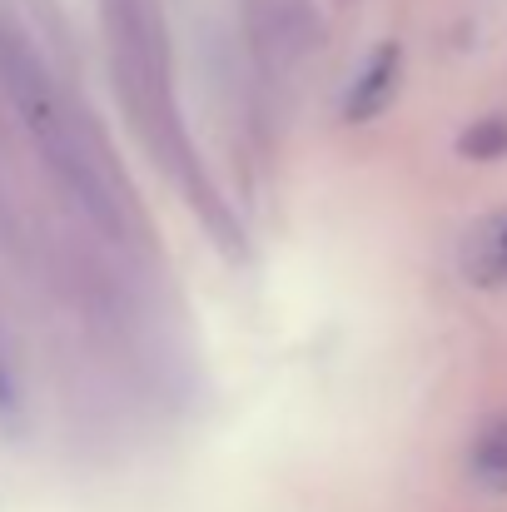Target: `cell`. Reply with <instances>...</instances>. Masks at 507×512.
Here are the masks:
<instances>
[{
	"label": "cell",
	"instance_id": "1",
	"mask_svg": "<svg viewBox=\"0 0 507 512\" xmlns=\"http://www.w3.org/2000/svg\"><path fill=\"white\" fill-rule=\"evenodd\" d=\"M0 90L10 95L15 115H20L25 130L35 135L40 155L50 160V170L60 174V184L80 199V209L95 214L105 229H120V214H115L110 184H105V174H100V165H95L85 135L75 130V120H70L60 90H55L50 75L30 60V50H25L20 40H10L5 30H0Z\"/></svg>",
	"mask_w": 507,
	"mask_h": 512
},
{
	"label": "cell",
	"instance_id": "3",
	"mask_svg": "<svg viewBox=\"0 0 507 512\" xmlns=\"http://www.w3.org/2000/svg\"><path fill=\"white\" fill-rule=\"evenodd\" d=\"M468 483L483 498H507V413L493 418L468 448Z\"/></svg>",
	"mask_w": 507,
	"mask_h": 512
},
{
	"label": "cell",
	"instance_id": "2",
	"mask_svg": "<svg viewBox=\"0 0 507 512\" xmlns=\"http://www.w3.org/2000/svg\"><path fill=\"white\" fill-rule=\"evenodd\" d=\"M458 264H463V279L473 289H503L507 284V209L488 214L483 224L468 229Z\"/></svg>",
	"mask_w": 507,
	"mask_h": 512
},
{
	"label": "cell",
	"instance_id": "4",
	"mask_svg": "<svg viewBox=\"0 0 507 512\" xmlns=\"http://www.w3.org/2000/svg\"><path fill=\"white\" fill-rule=\"evenodd\" d=\"M393 85H398V50L383 45V50L368 60V70L353 80V90H348V120L378 115V110L393 100Z\"/></svg>",
	"mask_w": 507,
	"mask_h": 512
},
{
	"label": "cell",
	"instance_id": "5",
	"mask_svg": "<svg viewBox=\"0 0 507 512\" xmlns=\"http://www.w3.org/2000/svg\"><path fill=\"white\" fill-rule=\"evenodd\" d=\"M507 150V120H488L478 130L463 135V155H478V160H493Z\"/></svg>",
	"mask_w": 507,
	"mask_h": 512
}]
</instances>
